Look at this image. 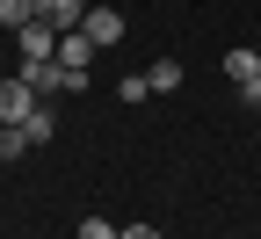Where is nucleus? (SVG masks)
I'll use <instances>...</instances> for the list:
<instances>
[{"instance_id": "1", "label": "nucleus", "mask_w": 261, "mask_h": 239, "mask_svg": "<svg viewBox=\"0 0 261 239\" xmlns=\"http://www.w3.org/2000/svg\"><path fill=\"white\" fill-rule=\"evenodd\" d=\"M37 109H44V94L29 87L22 73H15V80H0V123H29Z\"/></svg>"}, {"instance_id": "2", "label": "nucleus", "mask_w": 261, "mask_h": 239, "mask_svg": "<svg viewBox=\"0 0 261 239\" xmlns=\"http://www.w3.org/2000/svg\"><path fill=\"white\" fill-rule=\"evenodd\" d=\"M80 29H87V37H94V51H116V44H123V15L109 8V0H94V8H87V22H80Z\"/></svg>"}, {"instance_id": "3", "label": "nucleus", "mask_w": 261, "mask_h": 239, "mask_svg": "<svg viewBox=\"0 0 261 239\" xmlns=\"http://www.w3.org/2000/svg\"><path fill=\"white\" fill-rule=\"evenodd\" d=\"M37 22H51L58 37H73V29L87 22V0H37Z\"/></svg>"}, {"instance_id": "4", "label": "nucleus", "mask_w": 261, "mask_h": 239, "mask_svg": "<svg viewBox=\"0 0 261 239\" xmlns=\"http://www.w3.org/2000/svg\"><path fill=\"white\" fill-rule=\"evenodd\" d=\"M15 51H22V58H58V29H51V22H22V29H15Z\"/></svg>"}, {"instance_id": "5", "label": "nucleus", "mask_w": 261, "mask_h": 239, "mask_svg": "<svg viewBox=\"0 0 261 239\" xmlns=\"http://www.w3.org/2000/svg\"><path fill=\"white\" fill-rule=\"evenodd\" d=\"M218 65H225V80H232V87H247V80H261V51H247V44H240V51H225Z\"/></svg>"}, {"instance_id": "6", "label": "nucleus", "mask_w": 261, "mask_h": 239, "mask_svg": "<svg viewBox=\"0 0 261 239\" xmlns=\"http://www.w3.org/2000/svg\"><path fill=\"white\" fill-rule=\"evenodd\" d=\"M58 58H65V65H80V73H87V65L102 58V51H94V37H87V29H73V37H58Z\"/></svg>"}, {"instance_id": "7", "label": "nucleus", "mask_w": 261, "mask_h": 239, "mask_svg": "<svg viewBox=\"0 0 261 239\" xmlns=\"http://www.w3.org/2000/svg\"><path fill=\"white\" fill-rule=\"evenodd\" d=\"M145 80H152V94H174L189 73H181V58H152V65H145Z\"/></svg>"}, {"instance_id": "8", "label": "nucleus", "mask_w": 261, "mask_h": 239, "mask_svg": "<svg viewBox=\"0 0 261 239\" xmlns=\"http://www.w3.org/2000/svg\"><path fill=\"white\" fill-rule=\"evenodd\" d=\"M22 22H37V0H0V29H22Z\"/></svg>"}, {"instance_id": "9", "label": "nucleus", "mask_w": 261, "mask_h": 239, "mask_svg": "<svg viewBox=\"0 0 261 239\" xmlns=\"http://www.w3.org/2000/svg\"><path fill=\"white\" fill-rule=\"evenodd\" d=\"M29 152V130L22 123H0V160H22Z\"/></svg>"}, {"instance_id": "10", "label": "nucleus", "mask_w": 261, "mask_h": 239, "mask_svg": "<svg viewBox=\"0 0 261 239\" xmlns=\"http://www.w3.org/2000/svg\"><path fill=\"white\" fill-rule=\"evenodd\" d=\"M22 130H29V145H51V130H58V116H51V101H44V109H37V116H29Z\"/></svg>"}, {"instance_id": "11", "label": "nucleus", "mask_w": 261, "mask_h": 239, "mask_svg": "<svg viewBox=\"0 0 261 239\" xmlns=\"http://www.w3.org/2000/svg\"><path fill=\"white\" fill-rule=\"evenodd\" d=\"M145 94H152L145 73H123V80H116V101H145Z\"/></svg>"}, {"instance_id": "12", "label": "nucleus", "mask_w": 261, "mask_h": 239, "mask_svg": "<svg viewBox=\"0 0 261 239\" xmlns=\"http://www.w3.org/2000/svg\"><path fill=\"white\" fill-rule=\"evenodd\" d=\"M80 239H123V225H109L102 210H94V218H80Z\"/></svg>"}, {"instance_id": "13", "label": "nucleus", "mask_w": 261, "mask_h": 239, "mask_svg": "<svg viewBox=\"0 0 261 239\" xmlns=\"http://www.w3.org/2000/svg\"><path fill=\"white\" fill-rule=\"evenodd\" d=\"M123 239H160V225H123Z\"/></svg>"}]
</instances>
